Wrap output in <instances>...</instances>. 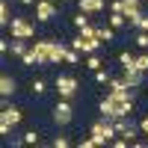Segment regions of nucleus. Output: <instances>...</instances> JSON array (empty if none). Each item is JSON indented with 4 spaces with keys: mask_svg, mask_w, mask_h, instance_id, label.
I'll return each mask as SVG.
<instances>
[{
    "mask_svg": "<svg viewBox=\"0 0 148 148\" xmlns=\"http://www.w3.org/2000/svg\"><path fill=\"white\" fill-rule=\"evenodd\" d=\"M21 119H24V113H21V110H18L15 104H9V101H3V113H0V121H9V125L15 127V125H18Z\"/></svg>",
    "mask_w": 148,
    "mask_h": 148,
    "instance_id": "12",
    "label": "nucleus"
},
{
    "mask_svg": "<svg viewBox=\"0 0 148 148\" xmlns=\"http://www.w3.org/2000/svg\"><path fill=\"white\" fill-rule=\"evenodd\" d=\"M77 145H80V148H95V139L86 136V139H77Z\"/></svg>",
    "mask_w": 148,
    "mask_h": 148,
    "instance_id": "31",
    "label": "nucleus"
},
{
    "mask_svg": "<svg viewBox=\"0 0 148 148\" xmlns=\"http://www.w3.org/2000/svg\"><path fill=\"white\" fill-rule=\"evenodd\" d=\"M74 3H77V9L80 12H89V15H101L104 12V0H74Z\"/></svg>",
    "mask_w": 148,
    "mask_h": 148,
    "instance_id": "14",
    "label": "nucleus"
},
{
    "mask_svg": "<svg viewBox=\"0 0 148 148\" xmlns=\"http://www.w3.org/2000/svg\"><path fill=\"white\" fill-rule=\"evenodd\" d=\"M98 113H101V119H107V121H116V119H121L125 113H121V101H116V98H101V104H98Z\"/></svg>",
    "mask_w": 148,
    "mask_h": 148,
    "instance_id": "5",
    "label": "nucleus"
},
{
    "mask_svg": "<svg viewBox=\"0 0 148 148\" xmlns=\"http://www.w3.org/2000/svg\"><path fill=\"white\" fill-rule=\"evenodd\" d=\"M68 45L74 47V51H80V53H98L104 42L98 39V36H95V39H86V36H80V33H77V36H74V39H71Z\"/></svg>",
    "mask_w": 148,
    "mask_h": 148,
    "instance_id": "6",
    "label": "nucleus"
},
{
    "mask_svg": "<svg viewBox=\"0 0 148 148\" xmlns=\"http://www.w3.org/2000/svg\"><path fill=\"white\" fill-rule=\"evenodd\" d=\"M9 42L12 39H0V53H3V56H9Z\"/></svg>",
    "mask_w": 148,
    "mask_h": 148,
    "instance_id": "32",
    "label": "nucleus"
},
{
    "mask_svg": "<svg viewBox=\"0 0 148 148\" xmlns=\"http://www.w3.org/2000/svg\"><path fill=\"white\" fill-rule=\"evenodd\" d=\"M53 89H56L59 98L74 101V98H77V92H80V83H77V77H71V74H59V77L53 80Z\"/></svg>",
    "mask_w": 148,
    "mask_h": 148,
    "instance_id": "3",
    "label": "nucleus"
},
{
    "mask_svg": "<svg viewBox=\"0 0 148 148\" xmlns=\"http://www.w3.org/2000/svg\"><path fill=\"white\" fill-rule=\"evenodd\" d=\"M113 125H116V130H119V136H121V133H125V130H127V127L133 125V121H130L127 116H121V119H116V121H113Z\"/></svg>",
    "mask_w": 148,
    "mask_h": 148,
    "instance_id": "25",
    "label": "nucleus"
},
{
    "mask_svg": "<svg viewBox=\"0 0 148 148\" xmlns=\"http://www.w3.org/2000/svg\"><path fill=\"white\" fill-rule=\"evenodd\" d=\"M51 145H53V148H68V145H71V139L59 133V136H53V139H51Z\"/></svg>",
    "mask_w": 148,
    "mask_h": 148,
    "instance_id": "28",
    "label": "nucleus"
},
{
    "mask_svg": "<svg viewBox=\"0 0 148 148\" xmlns=\"http://www.w3.org/2000/svg\"><path fill=\"white\" fill-rule=\"evenodd\" d=\"M30 51L36 53V59H39V65H51V39H36L30 45Z\"/></svg>",
    "mask_w": 148,
    "mask_h": 148,
    "instance_id": "8",
    "label": "nucleus"
},
{
    "mask_svg": "<svg viewBox=\"0 0 148 148\" xmlns=\"http://www.w3.org/2000/svg\"><path fill=\"white\" fill-rule=\"evenodd\" d=\"M15 92H18V80L12 77L9 71H3V74H0V98H3V101H9Z\"/></svg>",
    "mask_w": 148,
    "mask_h": 148,
    "instance_id": "9",
    "label": "nucleus"
},
{
    "mask_svg": "<svg viewBox=\"0 0 148 148\" xmlns=\"http://www.w3.org/2000/svg\"><path fill=\"white\" fill-rule=\"evenodd\" d=\"M30 45H33L30 39H12V45H9V53H12V56H15V59H21L24 53H27V51H30Z\"/></svg>",
    "mask_w": 148,
    "mask_h": 148,
    "instance_id": "15",
    "label": "nucleus"
},
{
    "mask_svg": "<svg viewBox=\"0 0 148 148\" xmlns=\"http://www.w3.org/2000/svg\"><path fill=\"white\" fill-rule=\"evenodd\" d=\"M30 89H33V95H45V92H47V83H45L42 77H36V80L30 83Z\"/></svg>",
    "mask_w": 148,
    "mask_h": 148,
    "instance_id": "23",
    "label": "nucleus"
},
{
    "mask_svg": "<svg viewBox=\"0 0 148 148\" xmlns=\"http://www.w3.org/2000/svg\"><path fill=\"white\" fill-rule=\"evenodd\" d=\"M39 142H42V136H39L36 130H27V133H24V145H39Z\"/></svg>",
    "mask_w": 148,
    "mask_h": 148,
    "instance_id": "27",
    "label": "nucleus"
},
{
    "mask_svg": "<svg viewBox=\"0 0 148 148\" xmlns=\"http://www.w3.org/2000/svg\"><path fill=\"white\" fill-rule=\"evenodd\" d=\"M71 119H74V107H71V101H68V98H59L56 107H53V125L65 127V125H71Z\"/></svg>",
    "mask_w": 148,
    "mask_h": 148,
    "instance_id": "4",
    "label": "nucleus"
},
{
    "mask_svg": "<svg viewBox=\"0 0 148 148\" xmlns=\"http://www.w3.org/2000/svg\"><path fill=\"white\" fill-rule=\"evenodd\" d=\"M71 24H74L77 30H83V27H89V24H92V15H89V12H77V15L71 18Z\"/></svg>",
    "mask_w": 148,
    "mask_h": 148,
    "instance_id": "19",
    "label": "nucleus"
},
{
    "mask_svg": "<svg viewBox=\"0 0 148 148\" xmlns=\"http://www.w3.org/2000/svg\"><path fill=\"white\" fill-rule=\"evenodd\" d=\"M110 80H113V74H110L107 68H98L95 71V83H110Z\"/></svg>",
    "mask_w": 148,
    "mask_h": 148,
    "instance_id": "26",
    "label": "nucleus"
},
{
    "mask_svg": "<svg viewBox=\"0 0 148 148\" xmlns=\"http://www.w3.org/2000/svg\"><path fill=\"white\" fill-rule=\"evenodd\" d=\"M89 136L95 139V145H107L110 139H116V136H119V130H116V125H113V121H107V119H98V121H92V127H89Z\"/></svg>",
    "mask_w": 148,
    "mask_h": 148,
    "instance_id": "1",
    "label": "nucleus"
},
{
    "mask_svg": "<svg viewBox=\"0 0 148 148\" xmlns=\"http://www.w3.org/2000/svg\"><path fill=\"white\" fill-rule=\"evenodd\" d=\"M121 12H125L127 24L133 27V21H136V18L142 15V0H121Z\"/></svg>",
    "mask_w": 148,
    "mask_h": 148,
    "instance_id": "11",
    "label": "nucleus"
},
{
    "mask_svg": "<svg viewBox=\"0 0 148 148\" xmlns=\"http://www.w3.org/2000/svg\"><path fill=\"white\" fill-rule=\"evenodd\" d=\"M56 3L53 0H36V21H42V24H47V21H53L56 18Z\"/></svg>",
    "mask_w": 148,
    "mask_h": 148,
    "instance_id": "7",
    "label": "nucleus"
},
{
    "mask_svg": "<svg viewBox=\"0 0 148 148\" xmlns=\"http://www.w3.org/2000/svg\"><path fill=\"white\" fill-rule=\"evenodd\" d=\"M18 3H24V6H36V0H18Z\"/></svg>",
    "mask_w": 148,
    "mask_h": 148,
    "instance_id": "36",
    "label": "nucleus"
},
{
    "mask_svg": "<svg viewBox=\"0 0 148 148\" xmlns=\"http://www.w3.org/2000/svg\"><path fill=\"white\" fill-rule=\"evenodd\" d=\"M116 33H119V30H113V27H110V24H107V27H98V39L110 45V42L116 39Z\"/></svg>",
    "mask_w": 148,
    "mask_h": 148,
    "instance_id": "20",
    "label": "nucleus"
},
{
    "mask_svg": "<svg viewBox=\"0 0 148 148\" xmlns=\"http://www.w3.org/2000/svg\"><path fill=\"white\" fill-rule=\"evenodd\" d=\"M133 68H139V71H148V53H139V56H136V62H133Z\"/></svg>",
    "mask_w": 148,
    "mask_h": 148,
    "instance_id": "29",
    "label": "nucleus"
},
{
    "mask_svg": "<svg viewBox=\"0 0 148 148\" xmlns=\"http://www.w3.org/2000/svg\"><path fill=\"white\" fill-rule=\"evenodd\" d=\"M133 45L145 51V47H148V33H145V30H136V36H133Z\"/></svg>",
    "mask_w": 148,
    "mask_h": 148,
    "instance_id": "24",
    "label": "nucleus"
},
{
    "mask_svg": "<svg viewBox=\"0 0 148 148\" xmlns=\"http://www.w3.org/2000/svg\"><path fill=\"white\" fill-rule=\"evenodd\" d=\"M125 83L130 86V89H139V86L145 83V71H139V68H125Z\"/></svg>",
    "mask_w": 148,
    "mask_h": 148,
    "instance_id": "13",
    "label": "nucleus"
},
{
    "mask_svg": "<svg viewBox=\"0 0 148 148\" xmlns=\"http://www.w3.org/2000/svg\"><path fill=\"white\" fill-rule=\"evenodd\" d=\"M12 24V9H9V0H3V3H0V27H9Z\"/></svg>",
    "mask_w": 148,
    "mask_h": 148,
    "instance_id": "17",
    "label": "nucleus"
},
{
    "mask_svg": "<svg viewBox=\"0 0 148 148\" xmlns=\"http://www.w3.org/2000/svg\"><path fill=\"white\" fill-rule=\"evenodd\" d=\"M68 42H56V39H51V65H62L65 62V53H68Z\"/></svg>",
    "mask_w": 148,
    "mask_h": 148,
    "instance_id": "10",
    "label": "nucleus"
},
{
    "mask_svg": "<svg viewBox=\"0 0 148 148\" xmlns=\"http://www.w3.org/2000/svg\"><path fill=\"white\" fill-rule=\"evenodd\" d=\"M6 33L12 36V39H36V27H33V21L30 18H24V15H18V18H12V24L6 27Z\"/></svg>",
    "mask_w": 148,
    "mask_h": 148,
    "instance_id": "2",
    "label": "nucleus"
},
{
    "mask_svg": "<svg viewBox=\"0 0 148 148\" xmlns=\"http://www.w3.org/2000/svg\"><path fill=\"white\" fill-rule=\"evenodd\" d=\"M83 65L89 68L92 74H95L98 68H104V62H101V56H98V53H86V59H83Z\"/></svg>",
    "mask_w": 148,
    "mask_h": 148,
    "instance_id": "18",
    "label": "nucleus"
},
{
    "mask_svg": "<svg viewBox=\"0 0 148 148\" xmlns=\"http://www.w3.org/2000/svg\"><path fill=\"white\" fill-rule=\"evenodd\" d=\"M107 24H110L113 30H125V27H130V24H127V18H125V12H110Z\"/></svg>",
    "mask_w": 148,
    "mask_h": 148,
    "instance_id": "16",
    "label": "nucleus"
},
{
    "mask_svg": "<svg viewBox=\"0 0 148 148\" xmlns=\"http://www.w3.org/2000/svg\"><path fill=\"white\" fill-rule=\"evenodd\" d=\"M59 3H74V0H59Z\"/></svg>",
    "mask_w": 148,
    "mask_h": 148,
    "instance_id": "37",
    "label": "nucleus"
},
{
    "mask_svg": "<svg viewBox=\"0 0 148 148\" xmlns=\"http://www.w3.org/2000/svg\"><path fill=\"white\" fill-rule=\"evenodd\" d=\"M119 62H121V68H133V62H136V56H133L130 51H121V53H119Z\"/></svg>",
    "mask_w": 148,
    "mask_h": 148,
    "instance_id": "21",
    "label": "nucleus"
},
{
    "mask_svg": "<svg viewBox=\"0 0 148 148\" xmlns=\"http://www.w3.org/2000/svg\"><path fill=\"white\" fill-rule=\"evenodd\" d=\"M9 3H12V0H9Z\"/></svg>",
    "mask_w": 148,
    "mask_h": 148,
    "instance_id": "38",
    "label": "nucleus"
},
{
    "mask_svg": "<svg viewBox=\"0 0 148 148\" xmlns=\"http://www.w3.org/2000/svg\"><path fill=\"white\" fill-rule=\"evenodd\" d=\"M110 12H121V0H113V3H110Z\"/></svg>",
    "mask_w": 148,
    "mask_h": 148,
    "instance_id": "34",
    "label": "nucleus"
},
{
    "mask_svg": "<svg viewBox=\"0 0 148 148\" xmlns=\"http://www.w3.org/2000/svg\"><path fill=\"white\" fill-rule=\"evenodd\" d=\"M139 130H142V133H145V136H148V116H145V119L139 121Z\"/></svg>",
    "mask_w": 148,
    "mask_h": 148,
    "instance_id": "35",
    "label": "nucleus"
},
{
    "mask_svg": "<svg viewBox=\"0 0 148 148\" xmlns=\"http://www.w3.org/2000/svg\"><path fill=\"white\" fill-rule=\"evenodd\" d=\"M133 30H145L148 33V15H139L136 21H133Z\"/></svg>",
    "mask_w": 148,
    "mask_h": 148,
    "instance_id": "30",
    "label": "nucleus"
},
{
    "mask_svg": "<svg viewBox=\"0 0 148 148\" xmlns=\"http://www.w3.org/2000/svg\"><path fill=\"white\" fill-rule=\"evenodd\" d=\"M80 59H83V53L74 51V47H68V53H65V65H80Z\"/></svg>",
    "mask_w": 148,
    "mask_h": 148,
    "instance_id": "22",
    "label": "nucleus"
},
{
    "mask_svg": "<svg viewBox=\"0 0 148 148\" xmlns=\"http://www.w3.org/2000/svg\"><path fill=\"white\" fill-rule=\"evenodd\" d=\"M110 145H113V148H125V145H130V142L121 136V139H110Z\"/></svg>",
    "mask_w": 148,
    "mask_h": 148,
    "instance_id": "33",
    "label": "nucleus"
}]
</instances>
